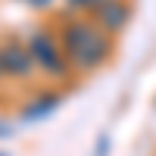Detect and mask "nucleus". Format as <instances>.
Masks as SVG:
<instances>
[{
  "label": "nucleus",
  "instance_id": "f257e3e1",
  "mask_svg": "<svg viewBox=\"0 0 156 156\" xmlns=\"http://www.w3.org/2000/svg\"><path fill=\"white\" fill-rule=\"evenodd\" d=\"M62 44H66V53L72 56V62L78 69H94L103 62V56H106L109 50V41L106 34L90 28V25L84 22H72L66 25V31H62Z\"/></svg>",
  "mask_w": 156,
  "mask_h": 156
},
{
  "label": "nucleus",
  "instance_id": "f03ea898",
  "mask_svg": "<svg viewBox=\"0 0 156 156\" xmlns=\"http://www.w3.org/2000/svg\"><path fill=\"white\" fill-rule=\"evenodd\" d=\"M28 50L34 56V66H41L47 75H62V59L56 53V41H50V34H44V31L31 34Z\"/></svg>",
  "mask_w": 156,
  "mask_h": 156
},
{
  "label": "nucleus",
  "instance_id": "7ed1b4c3",
  "mask_svg": "<svg viewBox=\"0 0 156 156\" xmlns=\"http://www.w3.org/2000/svg\"><path fill=\"white\" fill-rule=\"evenodd\" d=\"M3 50V62H6V75H16V78H25L31 69H34V56H31V50L28 47H22L16 41H9L6 47H0Z\"/></svg>",
  "mask_w": 156,
  "mask_h": 156
},
{
  "label": "nucleus",
  "instance_id": "20e7f679",
  "mask_svg": "<svg viewBox=\"0 0 156 156\" xmlns=\"http://www.w3.org/2000/svg\"><path fill=\"white\" fill-rule=\"evenodd\" d=\"M97 22L106 31H119L128 22V6L119 0H103V3H97Z\"/></svg>",
  "mask_w": 156,
  "mask_h": 156
},
{
  "label": "nucleus",
  "instance_id": "39448f33",
  "mask_svg": "<svg viewBox=\"0 0 156 156\" xmlns=\"http://www.w3.org/2000/svg\"><path fill=\"white\" fill-rule=\"evenodd\" d=\"M56 106V100H37V103H28V106H25V119H41V115H47L50 109Z\"/></svg>",
  "mask_w": 156,
  "mask_h": 156
},
{
  "label": "nucleus",
  "instance_id": "423d86ee",
  "mask_svg": "<svg viewBox=\"0 0 156 156\" xmlns=\"http://www.w3.org/2000/svg\"><path fill=\"white\" fill-rule=\"evenodd\" d=\"M106 150H109V140H106V137H100V144H97V153H94V156H103Z\"/></svg>",
  "mask_w": 156,
  "mask_h": 156
},
{
  "label": "nucleus",
  "instance_id": "0eeeda50",
  "mask_svg": "<svg viewBox=\"0 0 156 156\" xmlns=\"http://www.w3.org/2000/svg\"><path fill=\"white\" fill-rule=\"evenodd\" d=\"M0 75H6V62H3V50H0Z\"/></svg>",
  "mask_w": 156,
  "mask_h": 156
},
{
  "label": "nucleus",
  "instance_id": "6e6552de",
  "mask_svg": "<svg viewBox=\"0 0 156 156\" xmlns=\"http://www.w3.org/2000/svg\"><path fill=\"white\" fill-rule=\"evenodd\" d=\"M72 3H103V0H72Z\"/></svg>",
  "mask_w": 156,
  "mask_h": 156
},
{
  "label": "nucleus",
  "instance_id": "1a4fd4ad",
  "mask_svg": "<svg viewBox=\"0 0 156 156\" xmlns=\"http://www.w3.org/2000/svg\"><path fill=\"white\" fill-rule=\"evenodd\" d=\"M28 3H34V6H41V3H47V0H28Z\"/></svg>",
  "mask_w": 156,
  "mask_h": 156
},
{
  "label": "nucleus",
  "instance_id": "9d476101",
  "mask_svg": "<svg viewBox=\"0 0 156 156\" xmlns=\"http://www.w3.org/2000/svg\"><path fill=\"white\" fill-rule=\"evenodd\" d=\"M0 156H6V153H0Z\"/></svg>",
  "mask_w": 156,
  "mask_h": 156
}]
</instances>
